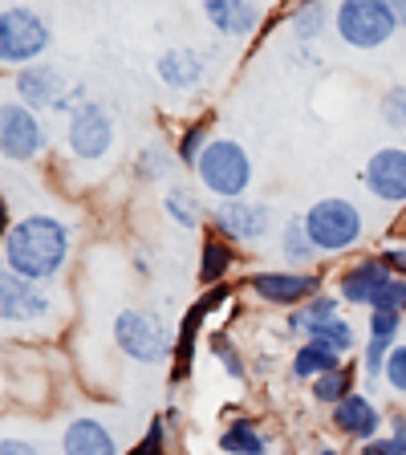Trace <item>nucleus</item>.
I'll return each mask as SVG.
<instances>
[{
    "label": "nucleus",
    "mask_w": 406,
    "mask_h": 455,
    "mask_svg": "<svg viewBox=\"0 0 406 455\" xmlns=\"http://www.w3.org/2000/svg\"><path fill=\"white\" fill-rule=\"evenodd\" d=\"M69 260V228L57 216H25L4 232V273L53 281Z\"/></svg>",
    "instance_id": "obj_1"
},
{
    "label": "nucleus",
    "mask_w": 406,
    "mask_h": 455,
    "mask_svg": "<svg viewBox=\"0 0 406 455\" xmlns=\"http://www.w3.org/2000/svg\"><path fill=\"white\" fill-rule=\"evenodd\" d=\"M195 175L203 183V191L216 199H240L252 183V159L240 142L232 139H211L208 151L199 155Z\"/></svg>",
    "instance_id": "obj_2"
},
{
    "label": "nucleus",
    "mask_w": 406,
    "mask_h": 455,
    "mask_svg": "<svg viewBox=\"0 0 406 455\" xmlns=\"http://www.w3.org/2000/svg\"><path fill=\"white\" fill-rule=\"evenodd\" d=\"M305 232H309V240L317 244V252H346V248H354L362 240V212L358 204H350V199L341 196H325L317 199L309 212H305Z\"/></svg>",
    "instance_id": "obj_3"
},
{
    "label": "nucleus",
    "mask_w": 406,
    "mask_h": 455,
    "mask_svg": "<svg viewBox=\"0 0 406 455\" xmlns=\"http://www.w3.org/2000/svg\"><path fill=\"white\" fill-rule=\"evenodd\" d=\"M333 28L350 49H382L398 33V20L386 0H341Z\"/></svg>",
    "instance_id": "obj_4"
},
{
    "label": "nucleus",
    "mask_w": 406,
    "mask_h": 455,
    "mask_svg": "<svg viewBox=\"0 0 406 455\" xmlns=\"http://www.w3.org/2000/svg\"><path fill=\"white\" fill-rule=\"evenodd\" d=\"M114 346L126 354V358L142 362V366H159L175 341H171V330L147 309H123L114 317Z\"/></svg>",
    "instance_id": "obj_5"
},
{
    "label": "nucleus",
    "mask_w": 406,
    "mask_h": 455,
    "mask_svg": "<svg viewBox=\"0 0 406 455\" xmlns=\"http://www.w3.org/2000/svg\"><path fill=\"white\" fill-rule=\"evenodd\" d=\"M49 25L41 12L25 9V4H17V9H4L0 12V61L4 66H33L41 53L49 49Z\"/></svg>",
    "instance_id": "obj_6"
},
{
    "label": "nucleus",
    "mask_w": 406,
    "mask_h": 455,
    "mask_svg": "<svg viewBox=\"0 0 406 455\" xmlns=\"http://www.w3.org/2000/svg\"><path fill=\"white\" fill-rule=\"evenodd\" d=\"M53 317V293L45 281H28V276L4 273L0 276V322L9 330L20 325H45Z\"/></svg>",
    "instance_id": "obj_7"
},
{
    "label": "nucleus",
    "mask_w": 406,
    "mask_h": 455,
    "mask_svg": "<svg viewBox=\"0 0 406 455\" xmlns=\"http://www.w3.org/2000/svg\"><path fill=\"white\" fill-rule=\"evenodd\" d=\"M17 98L33 110H69L85 102V90L74 85L57 66H25L17 69Z\"/></svg>",
    "instance_id": "obj_8"
},
{
    "label": "nucleus",
    "mask_w": 406,
    "mask_h": 455,
    "mask_svg": "<svg viewBox=\"0 0 406 455\" xmlns=\"http://www.w3.org/2000/svg\"><path fill=\"white\" fill-rule=\"evenodd\" d=\"M273 208L260 204V199H219L216 208H211V224L216 232L227 240V244H256V240H265L273 232Z\"/></svg>",
    "instance_id": "obj_9"
},
{
    "label": "nucleus",
    "mask_w": 406,
    "mask_h": 455,
    "mask_svg": "<svg viewBox=\"0 0 406 455\" xmlns=\"http://www.w3.org/2000/svg\"><path fill=\"white\" fill-rule=\"evenodd\" d=\"M66 139H69V151L74 159L82 163H98L110 155L114 147V118L102 102L85 98L74 114H69V126H66Z\"/></svg>",
    "instance_id": "obj_10"
},
{
    "label": "nucleus",
    "mask_w": 406,
    "mask_h": 455,
    "mask_svg": "<svg viewBox=\"0 0 406 455\" xmlns=\"http://www.w3.org/2000/svg\"><path fill=\"white\" fill-rule=\"evenodd\" d=\"M0 151L9 163H28L45 151V126L20 98H9L0 106Z\"/></svg>",
    "instance_id": "obj_11"
},
{
    "label": "nucleus",
    "mask_w": 406,
    "mask_h": 455,
    "mask_svg": "<svg viewBox=\"0 0 406 455\" xmlns=\"http://www.w3.org/2000/svg\"><path fill=\"white\" fill-rule=\"evenodd\" d=\"M248 289H252L260 301L268 305H284V309H297L309 297L322 293V276L317 273H252L248 276Z\"/></svg>",
    "instance_id": "obj_12"
},
{
    "label": "nucleus",
    "mask_w": 406,
    "mask_h": 455,
    "mask_svg": "<svg viewBox=\"0 0 406 455\" xmlns=\"http://www.w3.org/2000/svg\"><path fill=\"white\" fill-rule=\"evenodd\" d=\"M370 196L382 204H406V147H382L362 171Z\"/></svg>",
    "instance_id": "obj_13"
},
{
    "label": "nucleus",
    "mask_w": 406,
    "mask_h": 455,
    "mask_svg": "<svg viewBox=\"0 0 406 455\" xmlns=\"http://www.w3.org/2000/svg\"><path fill=\"white\" fill-rule=\"evenodd\" d=\"M330 423H333L338 435L358 439V443H370V439H382V423H386V419H382V411L374 407V398H366V395L354 390L350 398H341L338 407H333Z\"/></svg>",
    "instance_id": "obj_14"
},
{
    "label": "nucleus",
    "mask_w": 406,
    "mask_h": 455,
    "mask_svg": "<svg viewBox=\"0 0 406 455\" xmlns=\"http://www.w3.org/2000/svg\"><path fill=\"white\" fill-rule=\"evenodd\" d=\"M390 260L386 256H366V260H354L346 273L338 276V293L341 301H350V305H374V297L382 293V284L390 281Z\"/></svg>",
    "instance_id": "obj_15"
},
{
    "label": "nucleus",
    "mask_w": 406,
    "mask_h": 455,
    "mask_svg": "<svg viewBox=\"0 0 406 455\" xmlns=\"http://www.w3.org/2000/svg\"><path fill=\"white\" fill-rule=\"evenodd\" d=\"M61 455H118V439L110 435L102 419L77 415L61 431Z\"/></svg>",
    "instance_id": "obj_16"
},
{
    "label": "nucleus",
    "mask_w": 406,
    "mask_h": 455,
    "mask_svg": "<svg viewBox=\"0 0 406 455\" xmlns=\"http://www.w3.org/2000/svg\"><path fill=\"white\" fill-rule=\"evenodd\" d=\"M203 17L224 37H248L260 25V9L252 0H203Z\"/></svg>",
    "instance_id": "obj_17"
},
{
    "label": "nucleus",
    "mask_w": 406,
    "mask_h": 455,
    "mask_svg": "<svg viewBox=\"0 0 406 455\" xmlns=\"http://www.w3.org/2000/svg\"><path fill=\"white\" fill-rule=\"evenodd\" d=\"M208 74V57L199 53V49L183 45V49H167L159 57V77L171 85V90H195Z\"/></svg>",
    "instance_id": "obj_18"
},
{
    "label": "nucleus",
    "mask_w": 406,
    "mask_h": 455,
    "mask_svg": "<svg viewBox=\"0 0 406 455\" xmlns=\"http://www.w3.org/2000/svg\"><path fill=\"white\" fill-rule=\"evenodd\" d=\"M224 297H227L224 289H211L203 301L187 309V317H183V325H179V341H175V382L191 370V358H195V338H199V330H203V317H208V309L216 301H224Z\"/></svg>",
    "instance_id": "obj_19"
},
{
    "label": "nucleus",
    "mask_w": 406,
    "mask_h": 455,
    "mask_svg": "<svg viewBox=\"0 0 406 455\" xmlns=\"http://www.w3.org/2000/svg\"><path fill=\"white\" fill-rule=\"evenodd\" d=\"M219 451L224 455H268V439L260 435V427L248 423V419H236L219 431Z\"/></svg>",
    "instance_id": "obj_20"
},
{
    "label": "nucleus",
    "mask_w": 406,
    "mask_h": 455,
    "mask_svg": "<svg viewBox=\"0 0 406 455\" xmlns=\"http://www.w3.org/2000/svg\"><path fill=\"white\" fill-rule=\"evenodd\" d=\"M338 366H346L341 354L325 350V346H317V341H309V338H305V346L293 354V379H301V382L322 379V374H330V370H338Z\"/></svg>",
    "instance_id": "obj_21"
},
{
    "label": "nucleus",
    "mask_w": 406,
    "mask_h": 455,
    "mask_svg": "<svg viewBox=\"0 0 406 455\" xmlns=\"http://www.w3.org/2000/svg\"><path fill=\"white\" fill-rule=\"evenodd\" d=\"M232 260H236L232 244L224 236H208L203 248H199V284H219L227 276V268H232Z\"/></svg>",
    "instance_id": "obj_22"
},
{
    "label": "nucleus",
    "mask_w": 406,
    "mask_h": 455,
    "mask_svg": "<svg viewBox=\"0 0 406 455\" xmlns=\"http://www.w3.org/2000/svg\"><path fill=\"white\" fill-rule=\"evenodd\" d=\"M330 317H338V297H333V293H317V297H309L305 305H297L289 330H297V333H305V338H309V333L317 330L322 322H330Z\"/></svg>",
    "instance_id": "obj_23"
},
{
    "label": "nucleus",
    "mask_w": 406,
    "mask_h": 455,
    "mask_svg": "<svg viewBox=\"0 0 406 455\" xmlns=\"http://www.w3.org/2000/svg\"><path fill=\"white\" fill-rule=\"evenodd\" d=\"M281 252L284 260H293V265H313L317 260V244L309 240V232H305V220H289V224L281 228Z\"/></svg>",
    "instance_id": "obj_24"
},
{
    "label": "nucleus",
    "mask_w": 406,
    "mask_h": 455,
    "mask_svg": "<svg viewBox=\"0 0 406 455\" xmlns=\"http://www.w3.org/2000/svg\"><path fill=\"white\" fill-rule=\"evenodd\" d=\"M309 341H317V346H325V350H333V354L346 358V354L358 346V333H354V322H346V317H330V322H322L309 333Z\"/></svg>",
    "instance_id": "obj_25"
},
{
    "label": "nucleus",
    "mask_w": 406,
    "mask_h": 455,
    "mask_svg": "<svg viewBox=\"0 0 406 455\" xmlns=\"http://www.w3.org/2000/svg\"><path fill=\"white\" fill-rule=\"evenodd\" d=\"M171 171H175V155H171L167 147H159V142L142 147L139 159H134V175H139L142 183H159V180H167Z\"/></svg>",
    "instance_id": "obj_26"
},
{
    "label": "nucleus",
    "mask_w": 406,
    "mask_h": 455,
    "mask_svg": "<svg viewBox=\"0 0 406 455\" xmlns=\"http://www.w3.org/2000/svg\"><path fill=\"white\" fill-rule=\"evenodd\" d=\"M350 395H354L350 366H338V370H330V374H322V379H313V398L325 403V407H338L341 398H350Z\"/></svg>",
    "instance_id": "obj_27"
},
{
    "label": "nucleus",
    "mask_w": 406,
    "mask_h": 455,
    "mask_svg": "<svg viewBox=\"0 0 406 455\" xmlns=\"http://www.w3.org/2000/svg\"><path fill=\"white\" fill-rule=\"evenodd\" d=\"M163 208H167V216L175 220V224L183 228V232H195L199 228V199H195V191H187V188H171L167 196H163Z\"/></svg>",
    "instance_id": "obj_28"
},
{
    "label": "nucleus",
    "mask_w": 406,
    "mask_h": 455,
    "mask_svg": "<svg viewBox=\"0 0 406 455\" xmlns=\"http://www.w3.org/2000/svg\"><path fill=\"white\" fill-rule=\"evenodd\" d=\"M325 20H330V4L325 0H305L301 9L293 12V37L297 41H313L325 33Z\"/></svg>",
    "instance_id": "obj_29"
},
{
    "label": "nucleus",
    "mask_w": 406,
    "mask_h": 455,
    "mask_svg": "<svg viewBox=\"0 0 406 455\" xmlns=\"http://www.w3.org/2000/svg\"><path fill=\"white\" fill-rule=\"evenodd\" d=\"M208 142H211V126L208 123H191L187 131H183V139H179V163L195 167L199 155L208 151Z\"/></svg>",
    "instance_id": "obj_30"
},
{
    "label": "nucleus",
    "mask_w": 406,
    "mask_h": 455,
    "mask_svg": "<svg viewBox=\"0 0 406 455\" xmlns=\"http://www.w3.org/2000/svg\"><path fill=\"white\" fill-rule=\"evenodd\" d=\"M398 333H402V313L370 309V341H382V346H398Z\"/></svg>",
    "instance_id": "obj_31"
},
{
    "label": "nucleus",
    "mask_w": 406,
    "mask_h": 455,
    "mask_svg": "<svg viewBox=\"0 0 406 455\" xmlns=\"http://www.w3.org/2000/svg\"><path fill=\"white\" fill-rule=\"evenodd\" d=\"M382 123H386L390 131L406 134V85L386 90V98H382Z\"/></svg>",
    "instance_id": "obj_32"
},
{
    "label": "nucleus",
    "mask_w": 406,
    "mask_h": 455,
    "mask_svg": "<svg viewBox=\"0 0 406 455\" xmlns=\"http://www.w3.org/2000/svg\"><path fill=\"white\" fill-rule=\"evenodd\" d=\"M370 309H382V313H406V276H390L382 284V293L374 297Z\"/></svg>",
    "instance_id": "obj_33"
},
{
    "label": "nucleus",
    "mask_w": 406,
    "mask_h": 455,
    "mask_svg": "<svg viewBox=\"0 0 406 455\" xmlns=\"http://www.w3.org/2000/svg\"><path fill=\"white\" fill-rule=\"evenodd\" d=\"M394 346H382V341H366V358H362V374H366L370 382L386 379V358Z\"/></svg>",
    "instance_id": "obj_34"
},
{
    "label": "nucleus",
    "mask_w": 406,
    "mask_h": 455,
    "mask_svg": "<svg viewBox=\"0 0 406 455\" xmlns=\"http://www.w3.org/2000/svg\"><path fill=\"white\" fill-rule=\"evenodd\" d=\"M386 387L394 395H406V341H398L386 358Z\"/></svg>",
    "instance_id": "obj_35"
},
{
    "label": "nucleus",
    "mask_w": 406,
    "mask_h": 455,
    "mask_svg": "<svg viewBox=\"0 0 406 455\" xmlns=\"http://www.w3.org/2000/svg\"><path fill=\"white\" fill-rule=\"evenodd\" d=\"M211 354L224 362V370L232 374V379L244 382V362H240V354H236V346H232V341H227V338H211Z\"/></svg>",
    "instance_id": "obj_36"
},
{
    "label": "nucleus",
    "mask_w": 406,
    "mask_h": 455,
    "mask_svg": "<svg viewBox=\"0 0 406 455\" xmlns=\"http://www.w3.org/2000/svg\"><path fill=\"white\" fill-rule=\"evenodd\" d=\"M134 455H167V423H163V419L151 423V431L142 435V443L134 447Z\"/></svg>",
    "instance_id": "obj_37"
},
{
    "label": "nucleus",
    "mask_w": 406,
    "mask_h": 455,
    "mask_svg": "<svg viewBox=\"0 0 406 455\" xmlns=\"http://www.w3.org/2000/svg\"><path fill=\"white\" fill-rule=\"evenodd\" d=\"M390 435H382V443L390 447V455H406V415H390Z\"/></svg>",
    "instance_id": "obj_38"
},
{
    "label": "nucleus",
    "mask_w": 406,
    "mask_h": 455,
    "mask_svg": "<svg viewBox=\"0 0 406 455\" xmlns=\"http://www.w3.org/2000/svg\"><path fill=\"white\" fill-rule=\"evenodd\" d=\"M0 455H37V447L28 443V439H4V443H0Z\"/></svg>",
    "instance_id": "obj_39"
},
{
    "label": "nucleus",
    "mask_w": 406,
    "mask_h": 455,
    "mask_svg": "<svg viewBox=\"0 0 406 455\" xmlns=\"http://www.w3.org/2000/svg\"><path fill=\"white\" fill-rule=\"evenodd\" d=\"M358 455H390V447L382 443V439H370V443L358 447Z\"/></svg>",
    "instance_id": "obj_40"
},
{
    "label": "nucleus",
    "mask_w": 406,
    "mask_h": 455,
    "mask_svg": "<svg viewBox=\"0 0 406 455\" xmlns=\"http://www.w3.org/2000/svg\"><path fill=\"white\" fill-rule=\"evenodd\" d=\"M382 256L390 260V268H402V273H406V244L402 248H390V252H382Z\"/></svg>",
    "instance_id": "obj_41"
},
{
    "label": "nucleus",
    "mask_w": 406,
    "mask_h": 455,
    "mask_svg": "<svg viewBox=\"0 0 406 455\" xmlns=\"http://www.w3.org/2000/svg\"><path fill=\"white\" fill-rule=\"evenodd\" d=\"M386 4H390V12H394L398 28H406V0H386Z\"/></svg>",
    "instance_id": "obj_42"
},
{
    "label": "nucleus",
    "mask_w": 406,
    "mask_h": 455,
    "mask_svg": "<svg viewBox=\"0 0 406 455\" xmlns=\"http://www.w3.org/2000/svg\"><path fill=\"white\" fill-rule=\"evenodd\" d=\"M317 455H346V451H333V447H322V451H317Z\"/></svg>",
    "instance_id": "obj_43"
}]
</instances>
